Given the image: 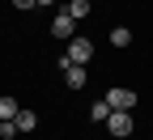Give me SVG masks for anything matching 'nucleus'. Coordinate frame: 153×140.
<instances>
[{
  "mask_svg": "<svg viewBox=\"0 0 153 140\" xmlns=\"http://www.w3.org/2000/svg\"><path fill=\"white\" fill-rule=\"evenodd\" d=\"M64 55L72 59V64H76V68H85V64H89V59H94V43H89V38H81V34H76V38H72V43H68V51H64Z\"/></svg>",
  "mask_w": 153,
  "mask_h": 140,
  "instance_id": "nucleus-1",
  "label": "nucleus"
},
{
  "mask_svg": "<svg viewBox=\"0 0 153 140\" xmlns=\"http://www.w3.org/2000/svg\"><path fill=\"white\" fill-rule=\"evenodd\" d=\"M106 127H111V136H132V110H111L106 115Z\"/></svg>",
  "mask_w": 153,
  "mask_h": 140,
  "instance_id": "nucleus-2",
  "label": "nucleus"
},
{
  "mask_svg": "<svg viewBox=\"0 0 153 140\" xmlns=\"http://www.w3.org/2000/svg\"><path fill=\"white\" fill-rule=\"evenodd\" d=\"M106 106H111V110H132V106H136V93L115 85V89H106Z\"/></svg>",
  "mask_w": 153,
  "mask_h": 140,
  "instance_id": "nucleus-3",
  "label": "nucleus"
},
{
  "mask_svg": "<svg viewBox=\"0 0 153 140\" xmlns=\"http://www.w3.org/2000/svg\"><path fill=\"white\" fill-rule=\"evenodd\" d=\"M51 34H55V38H68V43H72V38H76V21H72L68 13H55V17H51Z\"/></svg>",
  "mask_w": 153,
  "mask_h": 140,
  "instance_id": "nucleus-4",
  "label": "nucleus"
},
{
  "mask_svg": "<svg viewBox=\"0 0 153 140\" xmlns=\"http://www.w3.org/2000/svg\"><path fill=\"white\" fill-rule=\"evenodd\" d=\"M64 13L72 21H81V17H89V0H64Z\"/></svg>",
  "mask_w": 153,
  "mask_h": 140,
  "instance_id": "nucleus-5",
  "label": "nucleus"
},
{
  "mask_svg": "<svg viewBox=\"0 0 153 140\" xmlns=\"http://www.w3.org/2000/svg\"><path fill=\"white\" fill-rule=\"evenodd\" d=\"M64 81H68V89H85V68H64Z\"/></svg>",
  "mask_w": 153,
  "mask_h": 140,
  "instance_id": "nucleus-6",
  "label": "nucleus"
},
{
  "mask_svg": "<svg viewBox=\"0 0 153 140\" xmlns=\"http://www.w3.org/2000/svg\"><path fill=\"white\" fill-rule=\"evenodd\" d=\"M128 43H132V30L128 26H115L111 30V47H128Z\"/></svg>",
  "mask_w": 153,
  "mask_h": 140,
  "instance_id": "nucleus-7",
  "label": "nucleus"
},
{
  "mask_svg": "<svg viewBox=\"0 0 153 140\" xmlns=\"http://www.w3.org/2000/svg\"><path fill=\"white\" fill-rule=\"evenodd\" d=\"M13 123H17V132H34V110H17Z\"/></svg>",
  "mask_w": 153,
  "mask_h": 140,
  "instance_id": "nucleus-8",
  "label": "nucleus"
},
{
  "mask_svg": "<svg viewBox=\"0 0 153 140\" xmlns=\"http://www.w3.org/2000/svg\"><path fill=\"white\" fill-rule=\"evenodd\" d=\"M106 115H111L106 98H102V102H94V106H89V119H94V123H106Z\"/></svg>",
  "mask_w": 153,
  "mask_h": 140,
  "instance_id": "nucleus-9",
  "label": "nucleus"
},
{
  "mask_svg": "<svg viewBox=\"0 0 153 140\" xmlns=\"http://www.w3.org/2000/svg\"><path fill=\"white\" fill-rule=\"evenodd\" d=\"M17 110H22V106H17V102H13V98H0V119H13Z\"/></svg>",
  "mask_w": 153,
  "mask_h": 140,
  "instance_id": "nucleus-10",
  "label": "nucleus"
},
{
  "mask_svg": "<svg viewBox=\"0 0 153 140\" xmlns=\"http://www.w3.org/2000/svg\"><path fill=\"white\" fill-rule=\"evenodd\" d=\"M17 136V123H13V119H0V140H13Z\"/></svg>",
  "mask_w": 153,
  "mask_h": 140,
  "instance_id": "nucleus-11",
  "label": "nucleus"
},
{
  "mask_svg": "<svg viewBox=\"0 0 153 140\" xmlns=\"http://www.w3.org/2000/svg\"><path fill=\"white\" fill-rule=\"evenodd\" d=\"M13 9H22V13H26V9H34V0H13Z\"/></svg>",
  "mask_w": 153,
  "mask_h": 140,
  "instance_id": "nucleus-12",
  "label": "nucleus"
},
{
  "mask_svg": "<svg viewBox=\"0 0 153 140\" xmlns=\"http://www.w3.org/2000/svg\"><path fill=\"white\" fill-rule=\"evenodd\" d=\"M34 4H55V0H34Z\"/></svg>",
  "mask_w": 153,
  "mask_h": 140,
  "instance_id": "nucleus-13",
  "label": "nucleus"
}]
</instances>
